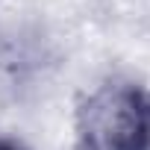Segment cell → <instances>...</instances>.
<instances>
[{
    "mask_svg": "<svg viewBox=\"0 0 150 150\" xmlns=\"http://www.w3.org/2000/svg\"><path fill=\"white\" fill-rule=\"evenodd\" d=\"M83 150H150V94L132 83H103L77 109Z\"/></svg>",
    "mask_w": 150,
    "mask_h": 150,
    "instance_id": "6da1fadb",
    "label": "cell"
},
{
    "mask_svg": "<svg viewBox=\"0 0 150 150\" xmlns=\"http://www.w3.org/2000/svg\"><path fill=\"white\" fill-rule=\"evenodd\" d=\"M0 150H24V147H18V144L9 141V138H0Z\"/></svg>",
    "mask_w": 150,
    "mask_h": 150,
    "instance_id": "7a4b0ae2",
    "label": "cell"
}]
</instances>
